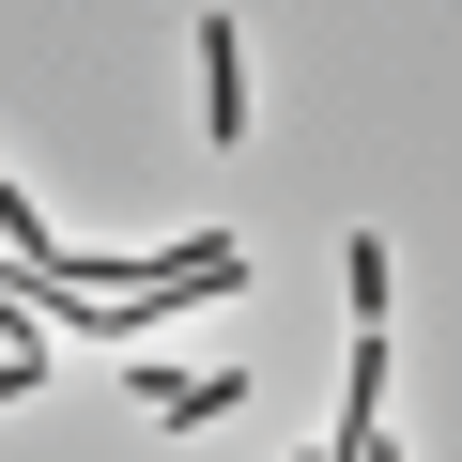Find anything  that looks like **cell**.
<instances>
[{
  "label": "cell",
  "instance_id": "1",
  "mask_svg": "<svg viewBox=\"0 0 462 462\" xmlns=\"http://www.w3.org/2000/svg\"><path fill=\"white\" fill-rule=\"evenodd\" d=\"M185 47H200V139H247V32H231V16H200Z\"/></svg>",
  "mask_w": 462,
  "mask_h": 462
},
{
  "label": "cell",
  "instance_id": "2",
  "mask_svg": "<svg viewBox=\"0 0 462 462\" xmlns=\"http://www.w3.org/2000/svg\"><path fill=\"white\" fill-rule=\"evenodd\" d=\"M231 401H247V370H139V416H170V431H200Z\"/></svg>",
  "mask_w": 462,
  "mask_h": 462
}]
</instances>
